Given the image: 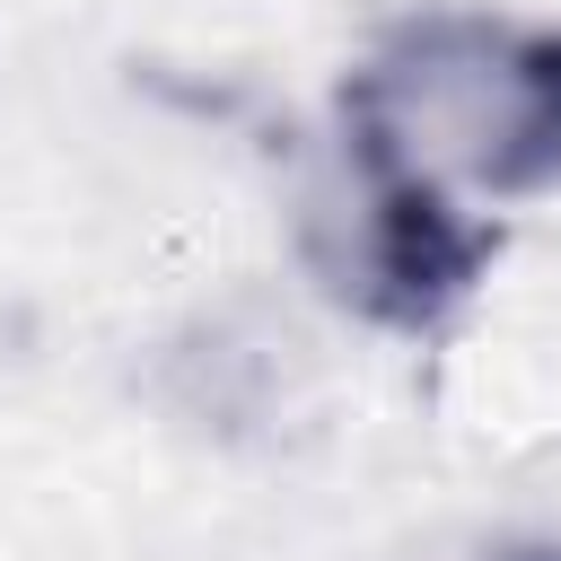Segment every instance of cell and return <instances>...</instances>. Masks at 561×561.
<instances>
[{
	"label": "cell",
	"mask_w": 561,
	"mask_h": 561,
	"mask_svg": "<svg viewBox=\"0 0 561 561\" xmlns=\"http://www.w3.org/2000/svg\"><path fill=\"white\" fill-rule=\"evenodd\" d=\"M333 289L359 298L386 324H430L482 263H491V228H473L447 193H412V184H377L351 210L342 245H316Z\"/></svg>",
	"instance_id": "cell-2"
},
{
	"label": "cell",
	"mask_w": 561,
	"mask_h": 561,
	"mask_svg": "<svg viewBox=\"0 0 561 561\" xmlns=\"http://www.w3.org/2000/svg\"><path fill=\"white\" fill-rule=\"evenodd\" d=\"M508 561H561V552H508Z\"/></svg>",
	"instance_id": "cell-3"
},
{
	"label": "cell",
	"mask_w": 561,
	"mask_h": 561,
	"mask_svg": "<svg viewBox=\"0 0 561 561\" xmlns=\"http://www.w3.org/2000/svg\"><path fill=\"white\" fill-rule=\"evenodd\" d=\"M342 123L377 184L535 193L561 175V35L430 9L351 70Z\"/></svg>",
	"instance_id": "cell-1"
}]
</instances>
